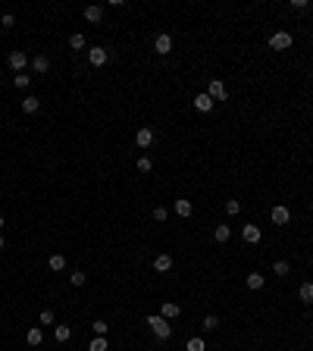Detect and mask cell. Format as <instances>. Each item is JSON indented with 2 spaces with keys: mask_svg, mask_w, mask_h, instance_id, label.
I'll list each match as a JSON object with an SVG mask.
<instances>
[{
  "mask_svg": "<svg viewBox=\"0 0 313 351\" xmlns=\"http://www.w3.org/2000/svg\"><path fill=\"white\" fill-rule=\"evenodd\" d=\"M147 326L154 329V336H157L160 342H166L169 336H172V326H169V320H166V317H157V314H150V317H147Z\"/></svg>",
  "mask_w": 313,
  "mask_h": 351,
  "instance_id": "obj_1",
  "label": "cell"
},
{
  "mask_svg": "<svg viewBox=\"0 0 313 351\" xmlns=\"http://www.w3.org/2000/svg\"><path fill=\"white\" fill-rule=\"evenodd\" d=\"M269 217H273L276 226H288V223H291V210L285 207V204H276V207L269 210Z\"/></svg>",
  "mask_w": 313,
  "mask_h": 351,
  "instance_id": "obj_2",
  "label": "cell"
},
{
  "mask_svg": "<svg viewBox=\"0 0 313 351\" xmlns=\"http://www.w3.org/2000/svg\"><path fill=\"white\" fill-rule=\"evenodd\" d=\"M6 66H10L13 72H22L25 66H28V54H22V50H13V54L6 57Z\"/></svg>",
  "mask_w": 313,
  "mask_h": 351,
  "instance_id": "obj_3",
  "label": "cell"
},
{
  "mask_svg": "<svg viewBox=\"0 0 313 351\" xmlns=\"http://www.w3.org/2000/svg\"><path fill=\"white\" fill-rule=\"evenodd\" d=\"M269 47H273V50H288L291 47V35H288V32H276V35H269Z\"/></svg>",
  "mask_w": 313,
  "mask_h": 351,
  "instance_id": "obj_4",
  "label": "cell"
},
{
  "mask_svg": "<svg viewBox=\"0 0 313 351\" xmlns=\"http://www.w3.org/2000/svg\"><path fill=\"white\" fill-rule=\"evenodd\" d=\"M241 238H244L248 245H257L260 238H263V232H260V226H257V223H248V226L241 229Z\"/></svg>",
  "mask_w": 313,
  "mask_h": 351,
  "instance_id": "obj_5",
  "label": "cell"
},
{
  "mask_svg": "<svg viewBox=\"0 0 313 351\" xmlns=\"http://www.w3.org/2000/svg\"><path fill=\"white\" fill-rule=\"evenodd\" d=\"M207 94H210L213 100H226V97H229V88H226V85L219 82V79H213V82L207 85Z\"/></svg>",
  "mask_w": 313,
  "mask_h": 351,
  "instance_id": "obj_6",
  "label": "cell"
},
{
  "mask_svg": "<svg viewBox=\"0 0 313 351\" xmlns=\"http://www.w3.org/2000/svg\"><path fill=\"white\" fill-rule=\"evenodd\" d=\"M88 60H91V66H107L110 50H107V47H91V50H88Z\"/></svg>",
  "mask_w": 313,
  "mask_h": 351,
  "instance_id": "obj_7",
  "label": "cell"
},
{
  "mask_svg": "<svg viewBox=\"0 0 313 351\" xmlns=\"http://www.w3.org/2000/svg\"><path fill=\"white\" fill-rule=\"evenodd\" d=\"M154 50H157L160 57H166L169 50H172V35H166V32H163V35H157L154 38Z\"/></svg>",
  "mask_w": 313,
  "mask_h": 351,
  "instance_id": "obj_8",
  "label": "cell"
},
{
  "mask_svg": "<svg viewBox=\"0 0 313 351\" xmlns=\"http://www.w3.org/2000/svg\"><path fill=\"white\" fill-rule=\"evenodd\" d=\"M135 144H138V148H150V144H154V129H138L135 132Z\"/></svg>",
  "mask_w": 313,
  "mask_h": 351,
  "instance_id": "obj_9",
  "label": "cell"
},
{
  "mask_svg": "<svg viewBox=\"0 0 313 351\" xmlns=\"http://www.w3.org/2000/svg\"><path fill=\"white\" fill-rule=\"evenodd\" d=\"M213 104H216V100L210 97L207 91H204V94H198V97H194V110H200V113H210V110H213Z\"/></svg>",
  "mask_w": 313,
  "mask_h": 351,
  "instance_id": "obj_10",
  "label": "cell"
},
{
  "mask_svg": "<svg viewBox=\"0 0 313 351\" xmlns=\"http://www.w3.org/2000/svg\"><path fill=\"white\" fill-rule=\"evenodd\" d=\"M172 210L179 213L182 220H188L191 213H194V207H191V201H185V198H179V201H172Z\"/></svg>",
  "mask_w": 313,
  "mask_h": 351,
  "instance_id": "obj_11",
  "label": "cell"
},
{
  "mask_svg": "<svg viewBox=\"0 0 313 351\" xmlns=\"http://www.w3.org/2000/svg\"><path fill=\"white\" fill-rule=\"evenodd\" d=\"M244 282H248V288H251V292H260V288L266 286V276H260V273L254 270V273H248V279H244Z\"/></svg>",
  "mask_w": 313,
  "mask_h": 351,
  "instance_id": "obj_12",
  "label": "cell"
},
{
  "mask_svg": "<svg viewBox=\"0 0 313 351\" xmlns=\"http://www.w3.org/2000/svg\"><path fill=\"white\" fill-rule=\"evenodd\" d=\"M179 314H182V304H175V301H166L160 307V317H166V320H175Z\"/></svg>",
  "mask_w": 313,
  "mask_h": 351,
  "instance_id": "obj_13",
  "label": "cell"
},
{
  "mask_svg": "<svg viewBox=\"0 0 313 351\" xmlns=\"http://www.w3.org/2000/svg\"><path fill=\"white\" fill-rule=\"evenodd\" d=\"M31 69H35L38 75H44V72L50 69V57H47V54H38L35 60H31Z\"/></svg>",
  "mask_w": 313,
  "mask_h": 351,
  "instance_id": "obj_14",
  "label": "cell"
},
{
  "mask_svg": "<svg viewBox=\"0 0 313 351\" xmlns=\"http://www.w3.org/2000/svg\"><path fill=\"white\" fill-rule=\"evenodd\" d=\"M154 270L157 273H169V270H172V257H169V254H157V257H154Z\"/></svg>",
  "mask_w": 313,
  "mask_h": 351,
  "instance_id": "obj_15",
  "label": "cell"
},
{
  "mask_svg": "<svg viewBox=\"0 0 313 351\" xmlns=\"http://www.w3.org/2000/svg\"><path fill=\"white\" fill-rule=\"evenodd\" d=\"M85 19H88V22H100V19H104V6H97V3L85 6Z\"/></svg>",
  "mask_w": 313,
  "mask_h": 351,
  "instance_id": "obj_16",
  "label": "cell"
},
{
  "mask_svg": "<svg viewBox=\"0 0 313 351\" xmlns=\"http://www.w3.org/2000/svg\"><path fill=\"white\" fill-rule=\"evenodd\" d=\"M25 342H28L31 348H35V345H41V342H44V332H41V326H31L28 332H25Z\"/></svg>",
  "mask_w": 313,
  "mask_h": 351,
  "instance_id": "obj_17",
  "label": "cell"
},
{
  "mask_svg": "<svg viewBox=\"0 0 313 351\" xmlns=\"http://www.w3.org/2000/svg\"><path fill=\"white\" fill-rule=\"evenodd\" d=\"M47 267L54 270V273H60V270H66V257H63V254H50V257H47Z\"/></svg>",
  "mask_w": 313,
  "mask_h": 351,
  "instance_id": "obj_18",
  "label": "cell"
},
{
  "mask_svg": "<svg viewBox=\"0 0 313 351\" xmlns=\"http://www.w3.org/2000/svg\"><path fill=\"white\" fill-rule=\"evenodd\" d=\"M298 295H301V301H304V304H313V282H301Z\"/></svg>",
  "mask_w": 313,
  "mask_h": 351,
  "instance_id": "obj_19",
  "label": "cell"
},
{
  "mask_svg": "<svg viewBox=\"0 0 313 351\" xmlns=\"http://www.w3.org/2000/svg\"><path fill=\"white\" fill-rule=\"evenodd\" d=\"M54 336H57L60 345H66V342L72 339V329H69V326H54Z\"/></svg>",
  "mask_w": 313,
  "mask_h": 351,
  "instance_id": "obj_20",
  "label": "cell"
},
{
  "mask_svg": "<svg viewBox=\"0 0 313 351\" xmlns=\"http://www.w3.org/2000/svg\"><path fill=\"white\" fill-rule=\"evenodd\" d=\"M185 351H207V342L200 339V336H194V339H188V345H185Z\"/></svg>",
  "mask_w": 313,
  "mask_h": 351,
  "instance_id": "obj_21",
  "label": "cell"
},
{
  "mask_svg": "<svg viewBox=\"0 0 313 351\" xmlns=\"http://www.w3.org/2000/svg\"><path fill=\"white\" fill-rule=\"evenodd\" d=\"M213 238H216V242H229V238H232V229H229V226H216V229H213Z\"/></svg>",
  "mask_w": 313,
  "mask_h": 351,
  "instance_id": "obj_22",
  "label": "cell"
},
{
  "mask_svg": "<svg viewBox=\"0 0 313 351\" xmlns=\"http://www.w3.org/2000/svg\"><path fill=\"white\" fill-rule=\"evenodd\" d=\"M38 107H41L38 97H25V100H22V110H25V113H38Z\"/></svg>",
  "mask_w": 313,
  "mask_h": 351,
  "instance_id": "obj_23",
  "label": "cell"
},
{
  "mask_svg": "<svg viewBox=\"0 0 313 351\" xmlns=\"http://www.w3.org/2000/svg\"><path fill=\"white\" fill-rule=\"evenodd\" d=\"M88 351H107V336H94L91 345H88Z\"/></svg>",
  "mask_w": 313,
  "mask_h": 351,
  "instance_id": "obj_24",
  "label": "cell"
},
{
  "mask_svg": "<svg viewBox=\"0 0 313 351\" xmlns=\"http://www.w3.org/2000/svg\"><path fill=\"white\" fill-rule=\"evenodd\" d=\"M204 329H207V332L219 329V317H216V314H207V317H204Z\"/></svg>",
  "mask_w": 313,
  "mask_h": 351,
  "instance_id": "obj_25",
  "label": "cell"
},
{
  "mask_svg": "<svg viewBox=\"0 0 313 351\" xmlns=\"http://www.w3.org/2000/svg\"><path fill=\"white\" fill-rule=\"evenodd\" d=\"M273 270H276V276H288V273H291L288 260H276V263H273Z\"/></svg>",
  "mask_w": 313,
  "mask_h": 351,
  "instance_id": "obj_26",
  "label": "cell"
},
{
  "mask_svg": "<svg viewBox=\"0 0 313 351\" xmlns=\"http://www.w3.org/2000/svg\"><path fill=\"white\" fill-rule=\"evenodd\" d=\"M91 329H94V336H107V320H94V323H91Z\"/></svg>",
  "mask_w": 313,
  "mask_h": 351,
  "instance_id": "obj_27",
  "label": "cell"
},
{
  "mask_svg": "<svg viewBox=\"0 0 313 351\" xmlns=\"http://www.w3.org/2000/svg\"><path fill=\"white\" fill-rule=\"evenodd\" d=\"M85 279H88V276H85L82 270H75V273H69V282H72L75 288H79V286H85Z\"/></svg>",
  "mask_w": 313,
  "mask_h": 351,
  "instance_id": "obj_28",
  "label": "cell"
},
{
  "mask_svg": "<svg viewBox=\"0 0 313 351\" xmlns=\"http://www.w3.org/2000/svg\"><path fill=\"white\" fill-rule=\"evenodd\" d=\"M38 320H41V326H54V320H57V317H54V311H41Z\"/></svg>",
  "mask_w": 313,
  "mask_h": 351,
  "instance_id": "obj_29",
  "label": "cell"
},
{
  "mask_svg": "<svg viewBox=\"0 0 313 351\" xmlns=\"http://www.w3.org/2000/svg\"><path fill=\"white\" fill-rule=\"evenodd\" d=\"M69 47H75V50H82V47H85V35H82V32H75V35L69 38Z\"/></svg>",
  "mask_w": 313,
  "mask_h": 351,
  "instance_id": "obj_30",
  "label": "cell"
},
{
  "mask_svg": "<svg viewBox=\"0 0 313 351\" xmlns=\"http://www.w3.org/2000/svg\"><path fill=\"white\" fill-rule=\"evenodd\" d=\"M13 25H16V16H13V13H3V16H0V29H13Z\"/></svg>",
  "mask_w": 313,
  "mask_h": 351,
  "instance_id": "obj_31",
  "label": "cell"
},
{
  "mask_svg": "<svg viewBox=\"0 0 313 351\" xmlns=\"http://www.w3.org/2000/svg\"><path fill=\"white\" fill-rule=\"evenodd\" d=\"M16 88H28V85H31V75H25V72H19V75H16Z\"/></svg>",
  "mask_w": 313,
  "mask_h": 351,
  "instance_id": "obj_32",
  "label": "cell"
},
{
  "mask_svg": "<svg viewBox=\"0 0 313 351\" xmlns=\"http://www.w3.org/2000/svg\"><path fill=\"white\" fill-rule=\"evenodd\" d=\"M150 169H154L150 157H141V160H138V173H150Z\"/></svg>",
  "mask_w": 313,
  "mask_h": 351,
  "instance_id": "obj_33",
  "label": "cell"
},
{
  "mask_svg": "<svg viewBox=\"0 0 313 351\" xmlns=\"http://www.w3.org/2000/svg\"><path fill=\"white\" fill-rule=\"evenodd\" d=\"M226 213H229V217L241 213V204H238V201H226Z\"/></svg>",
  "mask_w": 313,
  "mask_h": 351,
  "instance_id": "obj_34",
  "label": "cell"
},
{
  "mask_svg": "<svg viewBox=\"0 0 313 351\" xmlns=\"http://www.w3.org/2000/svg\"><path fill=\"white\" fill-rule=\"evenodd\" d=\"M166 217H169V210H166V207H154V220H157V223H163Z\"/></svg>",
  "mask_w": 313,
  "mask_h": 351,
  "instance_id": "obj_35",
  "label": "cell"
},
{
  "mask_svg": "<svg viewBox=\"0 0 313 351\" xmlns=\"http://www.w3.org/2000/svg\"><path fill=\"white\" fill-rule=\"evenodd\" d=\"M294 10H310V0H291Z\"/></svg>",
  "mask_w": 313,
  "mask_h": 351,
  "instance_id": "obj_36",
  "label": "cell"
},
{
  "mask_svg": "<svg viewBox=\"0 0 313 351\" xmlns=\"http://www.w3.org/2000/svg\"><path fill=\"white\" fill-rule=\"evenodd\" d=\"M3 245H6V238H3V235H0V248H3Z\"/></svg>",
  "mask_w": 313,
  "mask_h": 351,
  "instance_id": "obj_37",
  "label": "cell"
},
{
  "mask_svg": "<svg viewBox=\"0 0 313 351\" xmlns=\"http://www.w3.org/2000/svg\"><path fill=\"white\" fill-rule=\"evenodd\" d=\"M3 226H6V220H3V217H0V229H3Z\"/></svg>",
  "mask_w": 313,
  "mask_h": 351,
  "instance_id": "obj_38",
  "label": "cell"
}]
</instances>
